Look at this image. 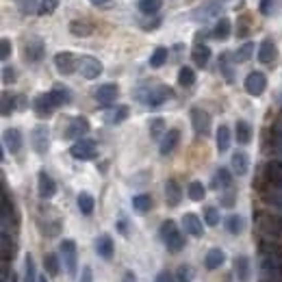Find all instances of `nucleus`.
I'll list each match as a JSON object with an SVG mask.
<instances>
[{
  "label": "nucleus",
  "mask_w": 282,
  "mask_h": 282,
  "mask_svg": "<svg viewBox=\"0 0 282 282\" xmlns=\"http://www.w3.org/2000/svg\"><path fill=\"white\" fill-rule=\"evenodd\" d=\"M59 250L63 254V261H66V267H68V274L70 276H76V243L72 239H63Z\"/></svg>",
  "instance_id": "obj_6"
},
{
  "label": "nucleus",
  "mask_w": 282,
  "mask_h": 282,
  "mask_svg": "<svg viewBox=\"0 0 282 282\" xmlns=\"http://www.w3.org/2000/svg\"><path fill=\"white\" fill-rule=\"evenodd\" d=\"M78 72L83 74L87 80H94L102 74V63H100L96 57H89V54H83L78 59Z\"/></svg>",
  "instance_id": "obj_3"
},
{
  "label": "nucleus",
  "mask_w": 282,
  "mask_h": 282,
  "mask_svg": "<svg viewBox=\"0 0 282 282\" xmlns=\"http://www.w3.org/2000/svg\"><path fill=\"white\" fill-rule=\"evenodd\" d=\"M252 54H254V44H252V41H245L243 46L234 52V61H236V63H245V61L252 57Z\"/></svg>",
  "instance_id": "obj_36"
},
{
  "label": "nucleus",
  "mask_w": 282,
  "mask_h": 282,
  "mask_svg": "<svg viewBox=\"0 0 282 282\" xmlns=\"http://www.w3.org/2000/svg\"><path fill=\"white\" fill-rule=\"evenodd\" d=\"M124 282H137V278H135L133 271H124Z\"/></svg>",
  "instance_id": "obj_54"
},
{
  "label": "nucleus",
  "mask_w": 282,
  "mask_h": 282,
  "mask_svg": "<svg viewBox=\"0 0 282 282\" xmlns=\"http://www.w3.org/2000/svg\"><path fill=\"white\" fill-rule=\"evenodd\" d=\"M37 280L39 278H37V274H35V261L29 254L26 261H24V282H37Z\"/></svg>",
  "instance_id": "obj_37"
},
{
  "label": "nucleus",
  "mask_w": 282,
  "mask_h": 282,
  "mask_svg": "<svg viewBox=\"0 0 282 282\" xmlns=\"http://www.w3.org/2000/svg\"><path fill=\"white\" fill-rule=\"evenodd\" d=\"M3 139H5V148L11 154H17L22 150V133L17 128H7Z\"/></svg>",
  "instance_id": "obj_16"
},
{
  "label": "nucleus",
  "mask_w": 282,
  "mask_h": 282,
  "mask_svg": "<svg viewBox=\"0 0 282 282\" xmlns=\"http://www.w3.org/2000/svg\"><path fill=\"white\" fill-rule=\"evenodd\" d=\"M50 96H52V100H54V104H57V106H63V104H70V102H72L70 89L63 87V85H54L52 92H50Z\"/></svg>",
  "instance_id": "obj_25"
},
{
  "label": "nucleus",
  "mask_w": 282,
  "mask_h": 282,
  "mask_svg": "<svg viewBox=\"0 0 282 282\" xmlns=\"http://www.w3.org/2000/svg\"><path fill=\"white\" fill-rule=\"evenodd\" d=\"M178 83H180V87H191L196 83V72L191 70V68H180V72H178Z\"/></svg>",
  "instance_id": "obj_35"
},
{
  "label": "nucleus",
  "mask_w": 282,
  "mask_h": 282,
  "mask_svg": "<svg viewBox=\"0 0 282 282\" xmlns=\"http://www.w3.org/2000/svg\"><path fill=\"white\" fill-rule=\"evenodd\" d=\"M9 57H11V41L7 37H3V41H0V59L7 61Z\"/></svg>",
  "instance_id": "obj_46"
},
{
  "label": "nucleus",
  "mask_w": 282,
  "mask_h": 282,
  "mask_svg": "<svg viewBox=\"0 0 282 282\" xmlns=\"http://www.w3.org/2000/svg\"><path fill=\"white\" fill-rule=\"evenodd\" d=\"M72 33L74 35H89L92 33V29H89V26H85V22H72Z\"/></svg>",
  "instance_id": "obj_47"
},
{
  "label": "nucleus",
  "mask_w": 282,
  "mask_h": 282,
  "mask_svg": "<svg viewBox=\"0 0 282 282\" xmlns=\"http://www.w3.org/2000/svg\"><path fill=\"white\" fill-rule=\"evenodd\" d=\"M234 274H236V280L239 282H250V258L248 256H236L234 261Z\"/></svg>",
  "instance_id": "obj_19"
},
{
  "label": "nucleus",
  "mask_w": 282,
  "mask_h": 282,
  "mask_svg": "<svg viewBox=\"0 0 282 282\" xmlns=\"http://www.w3.org/2000/svg\"><path fill=\"white\" fill-rule=\"evenodd\" d=\"M180 200H183V191H180L176 180H167L165 183V202L167 206H178Z\"/></svg>",
  "instance_id": "obj_18"
},
{
  "label": "nucleus",
  "mask_w": 282,
  "mask_h": 282,
  "mask_svg": "<svg viewBox=\"0 0 282 282\" xmlns=\"http://www.w3.org/2000/svg\"><path fill=\"white\" fill-rule=\"evenodd\" d=\"M191 59H193L196 66L204 68L208 63V59H211V48L204 46V44H196L193 50H191Z\"/></svg>",
  "instance_id": "obj_21"
},
{
  "label": "nucleus",
  "mask_w": 282,
  "mask_h": 282,
  "mask_svg": "<svg viewBox=\"0 0 282 282\" xmlns=\"http://www.w3.org/2000/svg\"><path fill=\"white\" fill-rule=\"evenodd\" d=\"M72 157L74 159H80V161H89V159H96V141L92 139H78L74 145H72Z\"/></svg>",
  "instance_id": "obj_4"
},
{
  "label": "nucleus",
  "mask_w": 282,
  "mask_h": 282,
  "mask_svg": "<svg viewBox=\"0 0 282 282\" xmlns=\"http://www.w3.org/2000/svg\"><path fill=\"white\" fill-rule=\"evenodd\" d=\"M276 59V46H274V41L271 39H265L261 44V48H258V61L261 63H271Z\"/></svg>",
  "instance_id": "obj_26"
},
{
  "label": "nucleus",
  "mask_w": 282,
  "mask_h": 282,
  "mask_svg": "<svg viewBox=\"0 0 282 282\" xmlns=\"http://www.w3.org/2000/svg\"><path fill=\"white\" fill-rule=\"evenodd\" d=\"M22 13H39V7H37V0H22L20 3Z\"/></svg>",
  "instance_id": "obj_44"
},
{
  "label": "nucleus",
  "mask_w": 282,
  "mask_h": 282,
  "mask_svg": "<svg viewBox=\"0 0 282 282\" xmlns=\"http://www.w3.org/2000/svg\"><path fill=\"white\" fill-rule=\"evenodd\" d=\"M224 261H226L224 250L213 248V250H208L206 258H204V265H206V269H220V267L224 265Z\"/></svg>",
  "instance_id": "obj_22"
},
{
  "label": "nucleus",
  "mask_w": 282,
  "mask_h": 282,
  "mask_svg": "<svg viewBox=\"0 0 282 282\" xmlns=\"http://www.w3.org/2000/svg\"><path fill=\"white\" fill-rule=\"evenodd\" d=\"M222 204H224V206H232V204H234V193H226L224 200H222Z\"/></svg>",
  "instance_id": "obj_53"
},
{
  "label": "nucleus",
  "mask_w": 282,
  "mask_h": 282,
  "mask_svg": "<svg viewBox=\"0 0 282 282\" xmlns=\"http://www.w3.org/2000/svg\"><path fill=\"white\" fill-rule=\"evenodd\" d=\"M3 80H5V83H13V80H15V72L11 68H5L3 70Z\"/></svg>",
  "instance_id": "obj_50"
},
{
  "label": "nucleus",
  "mask_w": 282,
  "mask_h": 282,
  "mask_svg": "<svg viewBox=\"0 0 282 282\" xmlns=\"http://www.w3.org/2000/svg\"><path fill=\"white\" fill-rule=\"evenodd\" d=\"M33 109H35V113H37L39 117H48L54 109H57V104H54V100L48 94H39L37 98H35V102H33Z\"/></svg>",
  "instance_id": "obj_10"
},
{
  "label": "nucleus",
  "mask_w": 282,
  "mask_h": 282,
  "mask_svg": "<svg viewBox=\"0 0 282 282\" xmlns=\"http://www.w3.org/2000/svg\"><path fill=\"white\" fill-rule=\"evenodd\" d=\"M248 167H250V159H248V154L241 152V150H236V152L232 154V169L236 171V176L248 174Z\"/></svg>",
  "instance_id": "obj_23"
},
{
  "label": "nucleus",
  "mask_w": 282,
  "mask_h": 282,
  "mask_svg": "<svg viewBox=\"0 0 282 282\" xmlns=\"http://www.w3.org/2000/svg\"><path fill=\"white\" fill-rule=\"evenodd\" d=\"M96 252L102 256L104 261H109L113 256V239L109 234H100L96 239Z\"/></svg>",
  "instance_id": "obj_20"
},
{
  "label": "nucleus",
  "mask_w": 282,
  "mask_h": 282,
  "mask_svg": "<svg viewBox=\"0 0 282 282\" xmlns=\"http://www.w3.org/2000/svg\"><path fill=\"white\" fill-rule=\"evenodd\" d=\"M37 282H48V280H46V276H39V280H37Z\"/></svg>",
  "instance_id": "obj_56"
},
{
  "label": "nucleus",
  "mask_w": 282,
  "mask_h": 282,
  "mask_svg": "<svg viewBox=\"0 0 282 282\" xmlns=\"http://www.w3.org/2000/svg\"><path fill=\"white\" fill-rule=\"evenodd\" d=\"M165 122H163V117H154L150 122V135L152 137H159V135H165Z\"/></svg>",
  "instance_id": "obj_42"
},
{
  "label": "nucleus",
  "mask_w": 282,
  "mask_h": 282,
  "mask_svg": "<svg viewBox=\"0 0 282 282\" xmlns=\"http://www.w3.org/2000/svg\"><path fill=\"white\" fill-rule=\"evenodd\" d=\"M159 232H161V239H163V243H165V248L169 252H180L185 248V236L180 234V230L176 228V224L171 220L163 222Z\"/></svg>",
  "instance_id": "obj_1"
},
{
  "label": "nucleus",
  "mask_w": 282,
  "mask_h": 282,
  "mask_svg": "<svg viewBox=\"0 0 282 282\" xmlns=\"http://www.w3.org/2000/svg\"><path fill=\"white\" fill-rule=\"evenodd\" d=\"M61 0H41V5H39V13L41 15H46V13H52L54 9L59 7Z\"/></svg>",
  "instance_id": "obj_43"
},
{
  "label": "nucleus",
  "mask_w": 282,
  "mask_h": 282,
  "mask_svg": "<svg viewBox=\"0 0 282 282\" xmlns=\"http://www.w3.org/2000/svg\"><path fill=\"white\" fill-rule=\"evenodd\" d=\"M94 276H92V267H85L83 274H80V282H92Z\"/></svg>",
  "instance_id": "obj_52"
},
{
  "label": "nucleus",
  "mask_w": 282,
  "mask_h": 282,
  "mask_svg": "<svg viewBox=\"0 0 282 282\" xmlns=\"http://www.w3.org/2000/svg\"><path fill=\"white\" fill-rule=\"evenodd\" d=\"M215 141H217V150L220 152H226L230 148V128L228 126H220V128H217Z\"/></svg>",
  "instance_id": "obj_28"
},
{
  "label": "nucleus",
  "mask_w": 282,
  "mask_h": 282,
  "mask_svg": "<svg viewBox=\"0 0 282 282\" xmlns=\"http://www.w3.org/2000/svg\"><path fill=\"white\" fill-rule=\"evenodd\" d=\"M89 133V122H87V117H74V120L70 122L68 126V131H66V137L70 139H83V135Z\"/></svg>",
  "instance_id": "obj_11"
},
{
  "label": "nucleus",
  "mask_w": 282,
  "mask_h": 282,
  "mask_svg": "<svg viewBox=\"0 0 282 282\" xmlns=\"http://www.w3.org/2000/svg\"><path fill=\"white\" fill-rule=\"evenodd\" d=\"M178 280H180V282H191V280H193L189 265H180V267H178Z\"/></svg>",
  "instance_id": "obj_48"
},
{
  "label": "nucleus",
  "mask_w": 282,
  "mask_h": 282,
  "mask_svg": "<svg viewBox=\"0 0 282 282\" xmlns=\"http://www.w3.org/2000/svg\"><path fill=\"white\" fill-rule=\"evenodd\" d=\"M213 37L220 39V41H224V39L230 37V20H228V17H222V20H217L215 29H213Z\"/></svg>",
  "instance_id": "obj_29"
},
{
  "label": "nucleus",
  "mask_w": 282,
  "mask_h": 282,
  "mask_svg": "<svg viewBox=\"0 0 282 282\" xmlns=\"http://www.w3.org/2000/svg\"><path fill=\"white\" fill-rule=\"evenodd\" d=\"M89 3H92V5H96V7H100V5H106L109 0H89Z\"/></svg>",
  "instance_id": "obj_55"
},
{
  "label": "nucleus",
  "mask_w": 282,
  "mask_h": 282,
  "mask_svg": "<svg viewBox=\"0 0 282 282\" xmlns=\"http://www.w3.org/2000/svg\"><path fill=\"white\" fill-rule=\"evenodd\" d=\"M13 109H15V102H13V98L9 96V94H3V115L7 117L9 113H13Z\"/></svg>",
  "instance_id": "obj_45"
},
{
  "label": "nucleus",
  "mask_w": 282,
  "mask_h": 282,
  "mask_svg": "<svg viewBox=\"0 0 282 282\" xmlns=\"http://www.w3.org/2000/svg\"><path fill=\"white\" fill-rule=\"evenodd\" d=\"M161 0H139V11L143 15H154V13H159V9H161Z\"/></svg>",
  "instance_id": "obj_34"
},
{
  "label": "nucleus",
  "mask_w": 282,
  "mask_h": 282,
  "mask_svg": "<svg viewBox=\"0 0 282 282\" xmlns=\"http://www.w3.org/2000/svg\"><path fill=\"white\" fill-rule=\"evenodd\" d=\"M183 228H185V232H189L191 236H202V234H204L202 220H200L196 213H187V215L183 217Z\"/></svg>",
  "instance_id": "obj_14"
},
{
  "label": "nucleus",
  "mask_w": 282,
  "mask_h": 282,
  "mask_svg": "<svg viewBox=\"0 0 282 282\" xmlns=\"http://www.w3.org/2000/svg\"><path fill=\"white\" fill-rule=\"evenodd\" d=\"M37 191H39V198H44V200H50L54 193H57V185H54V180L50 178V174H46V171H39Z\"/></svg>",
  "instance_id": "obj_12"
},
{
  "label": "nucleus",
  "mask_w": 282,
  "mask_h": 282,
  "mask_svg": "<svg viewBox=\"0 0 282 282\" xmlns=\"http://www.w3.org/2000/svg\"><path fill=\"white\" fill-rule=\"evenodd\" d=\"M204 222L208 226H217L220 224V211H217L215 206H206L204 208Z\"/></svg>",
  "instance_id": "obj_41"
},
{
  "label": "nucleus",
  "mask_w": 282,
  "mask_h": 282,
  "mask_svg": "<svg viewBox=\"0 0 282 282\" xmlns=\"http://www.w3.org/2000/svg\"><path fill=\"white\" fill-rule=\"evenodd\" d=\"M271 7H274V0H261L258 11H261L263 15H269V13H271Z\"/></svg>",
  "instance_id": "obj_49"
},
{
  "label": "nucleus",
  "mask_w": 282,
  "mask_h": 282,
  "mask_svg": "<svg viewBox=\"0 0 282 282\" xmlns=\"http://www.w3.org/2000/svg\"><path fill=\"white\" fill-rule=\"evenodd\" d=\"M267 89V78L263 72H250L248 78H245V92H248L250 96H261L263 92Z\"/></svg>",
  "instance_id": "obj_7"
},
{
  "label": "nucleus",
  "mask_w": 282,
  "mask_h": 282,
  "mask_svg": "<svg viewBox=\"0 0 282 282\" xmlns=\"http://www.w3.org/2000/svg\"><path fill=\"white\" fill-rule=\"evenodd\" d=\"M154 282H176V280H174V276H171L169 271H161V274L157 276V280H154Z\"/></svg>",
  "instance_id": "obj_51"
},
{
  "label": "nucleus",
  "mask_w": 282,
  "mask_h": 282,
  "mask_svg": "<svg viewBox=\"0 0 282 282\" xmlns=\"http://www.w3.org/2000/svg\"><path fill=\"white\" fill-rule=\"evenodd\" d=\"M167 98H171V89L165 85H154L145 94H139V100L148 106H161Z\"/></svg>",
  "instance_id": "obj_2"
},
{
  "label": "nucleus",
  "mask_w": 282,
  "mask_h": 282,
  "mask_svg": "<svg viewBox=\"0 0 282 282\" xmlns=\"http://www.w3.org/2000/svg\"><path fill=\"white\" fill-rule=\"evenodd\" d=\"M117 94H120V89H117V85H113V83L100 85L96 92H94V96H96V100H98L100 104H111V102H115Z\"/></svg>",
  "instance_id": "obj_13"
},
{
  "label": "nucleus",
  "mask_w": 282,
  "mask_h": 282,
  "mask_svg": "<svg viewBox=\"0 0 282 282\" xmlns=\"http://www.w3.org/2000/svg\"><path fill=\"white\" fill-rule=\"evenodd\" d=\"M178 141H180V131L178 128H169L167 133H165V137L161 139V154L163 157H167V154H171L176 150V145H178Z\"/></svg>",
  "instance_id": "obj_15"
},
{
  "label": "nucleus",
  "mask_w": 282,
  "mask_h": 282,
  "mask_svg": "<svg viewBox=\"0 0 282 282\" xmlns=\"http://www.w3.org/2000/svg\"><path fill=\"white\" fill-rule=\"evenodd\" d=\"M165 61H167V48H157L152 52V57H150V66L152 68H161Z\"/></svg>",
  "instance_id": "obj_40"
},
{
  "label": "nucleus",
  "mask_w": 282,
  "mask_h": 282,
  "mask_svg": "<svg viewBox=\"0 0 282 282\" xmlns=\"http://www.w3.org/2000/svg\"><path fill=\"white\" fill-rule=\"evenodd\" d=\"M76 202H78V208H80V213H83V215H92V213H94V204H96V202H94V198L89 196L87 191L78 193Z\"/></svg>",
  "instance_id": "obj_31"
},
{
  "label": "nucleus",
  "mask_w": 282,
  "mask_h": 282,
  "mask_svg": "<svg viewBox=\"0 0 282 282\" xmlns=\"http://www.w3.org/2000/svg\"><path fill=\"white\" fill-rule=\"evenodd\" d=\"M234 137H236V141H239L241 145L250 143V139H252V126L245 120H239V122H236V126H234Z\"/></svg>",
  "instance_id": "obj_24"
},
{
  "label": "nucleus",
  "mask_w": 282,
  "mask_h": 282,
  "mask_svg": "<svg viewBox=\"0 0 282 282\" xmlns=\"http://www.w3.org/2000/svg\"><path fill=\"white\" fill-rule=\"evenodd\" d=\"M150 206H152L150 196L139 193V196H135V198H133V208H135L137 213H148V211H150Z\"/></svg>",
  "instance_id": "obj_32"
},
{
  "label": "nucleus",
  "mask_w": 282,
  "mask_h": 282,
  "mask_svg": "<svg viewBox=\"0 0 282 282\" xmlns=\"http://www.w3.org/2000/svg\"><path fill=\"white\" fill-rule=\"evenodd\" d=\"M226 228H228V232H232V234H239L243 230V217L241 215H230L228 222H226Z\"/></svg>",
  "instance_id": "obj_39"
},
{
  "label": "nucleus",
  "mask_w": 282,
  "mask_h": 282,
  "mask_svg": "<svg viewBox=\"0 0 282 282\" xmlns=\"http://www.w3.org/2000/svg\"><path fill=\"white\" fill-rule=\"evenodd\" d=\"M24 57L29 59V61H33V63H37V61H41V57H44V44L35 37V39H29L24 44Z\"/></svg>",
  "instance_id": "obj_17"
},
{
  "label": "nucleus",
  "mask_w": 282,
  "mask_h": 282,
  "mask_svg": "<svg viewBox=\"0 0 282 282\" xmlns=\"http://www.w3.org/2000/svg\"><path fill=\"white\" fill-rule=\"evenodd\" d=\"M31 143H33V150L37 154H46L48 152L50 139H48V128H46V126H35L33 133H31Z\"/></svg>",
  "instance_id": "obj_9"
},
{
  "label": "nucleus",
  "mask_w": 282,
  "mask_h": 282,
  "mask_svg": "<svg viewBox=\"0 0 282 282\" xmlns=\"http://www.w3.org/2000/svg\"><path fill=\"white\" fill-rule=\"evenodd\" d=\"M126 117H128V106H117V109H111V111L104 115V120L109 124H122Z\"/></svg>",
  "instance_id": "obj_30"
},
{
  "label": "nucleus",
  "mask_w": 282,
  "mask_h": 282,
  "mask_svg": "<svg viewBox=\"0 0 282 282\" xmlns=\"http://www.w3.org/2000/svg\"><path fill=\"white\" fill-rule=\"evenodd\" d=\"M187 196L193 200V202H200V200H204V196H206V189H204V185L202 183H198V180H193L189 187H187Z\"/></svg>",
  "instance_id": "obj_33"
},
{
  "label": "nucleus",
  "mask_w": 282,
  "mask_h": 282,
  "mask_svg": "<svg viewBox=\"0 0 282 282\" xmlns=\"http://www.w3.org/2000/svg\"><path fill=\"white\" fill-rule=\"evenodd\" d=\"M54 66H57L59 74L68 76V74H74L78 70V59L72 52H59L57 57H54Z\"/></svg>",
  "instance_id": "obj_5"
},
{
  "label": "nucleus",
  "mask_w": 282,
  "mask_h": 282,
  "mask_svg": "<svg viewBox=\"0 0 282 282\" xmlns=\"http://www.w3.org/2000/svg\"><path fill=\"white\" fill-rule=\"evenodd\" d=\"M191 124H193V131L198 135H208V131H211V115L202 111V109L193 106L191 109Z\"/></svg>",
  "instance_id": "obj_8"
},
{
  "label": "nucleus",
  "mask_w": 282,
  "mask_h": 282,
  "mask_svg": "<svg viewBox=\"0 0 282 282\" xmlns=\"http://www.w3.org/2000/svg\"><path fill=\"white\" fill-rule=\"evenodd\" d=\"M232 185V174L226 167H220L213 178V189H228Z\"/></svg>",
  "instance_id": "obj_27"
},
{
  "label": "nucleus",
  "mask_w": 282,
  "mask_h": 282,
  "mask_svg": "<svg viewBox=\"0 0 282 282\" xmlns=\"http://www.w3.org/2000/svg\"><path fill=\"white\" fill-rule=\"evenodd\" d=\"M44 267H46V271L50 276H57L59 274V256L57 254H46V256H44Z\"/></svg>",
  "instance_id": "obj_38"
}]
</instances>
